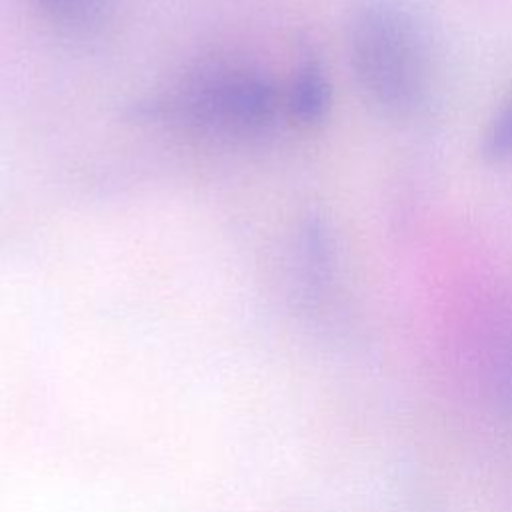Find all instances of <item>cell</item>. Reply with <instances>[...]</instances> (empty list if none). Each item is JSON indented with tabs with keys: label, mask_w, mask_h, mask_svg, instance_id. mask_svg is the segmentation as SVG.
<instances>
[{
	"label": "cell",
	"mask_w": 512,
	"mask_h": 512,
	"mask_svg": "<svg viewBox=\"0 0 512 512\" xmlns=\"http://www.w3.org/2000/svg\"><path fill=\"white\" fill-rule=\"evenodd\" d=\"M480 156L492 166L512 162V92L484 128Z\"/></svg>",
	"instance_id": "5"
},
{
	"label": "cell",
	"mask_w": 512,
	"mask_h": 512,
	"mask_svg": "<svg viewBox=\"0 0 512 512\" xmlns=\"http://www.w3.org/2000/svg\"><path fill=\"white\" fill-rule=\"evenodd\" d=\"M346 52L356 90L376 116L408 122L428 108L436 46L414 0H356L346 24Z\"/></svg>",
	"instance_id": "1"
},
{
	"label": "cell",
	"mask_w": 512,
	"mask_h": 512,
	"mask_svg": "<svg viewBox=\"0 0 512 512\" xmlns=\"http://www.w3.org/2000/svg\"><path fill=\"white\" fill-rule=\"evenodd\" d=\"M278 92L246 66L210 64L186 76L174 90L146 104V114L194 130L252 134L276 116Z\"/></svg>",
	"instance_id": "2"
},
{
	"label": "cell",
	"mask_w": 512,
	"mask_h": 512,
	"mask_svg": "<svg viewBox=\"0 0 512 512\" xmlns=\"http://www.w3.org/2000/svg\"><path fill=\"white\" fill-rule=\"evenodd\" d=\"M40 14L56 28L72 34H88L100 28L118 0H32Z\"/></svg>",
	"instance_id": "4"
},
{
	"label": "cell",
	"mask_w": 512,
	"mask_h": 512,
	"mask_svg": "<svg viewBox=\"0 0 512 512\" xmlns=\"http://www.w3.org/2000/svg\"><path fill=\"white\" fill-rule=\"evenodd\" d=\"M332 102V90L326 76V70L316 58L304 60L294 72L290 92H288V110L290 116L302 126L320 124Z\"/></svg>",
	"instance_id": "3"
}]
</instances>
